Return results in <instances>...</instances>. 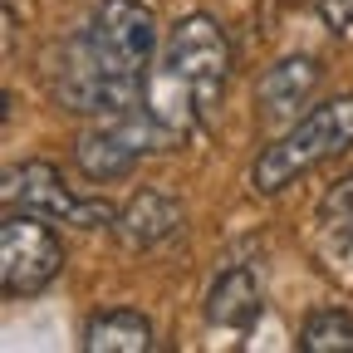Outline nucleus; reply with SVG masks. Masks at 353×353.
<instances>
[{
	"label": "nucleus",
	"mask_w": 353,
	"mask_h": 353,
	"mask_svg": "<svg viewBox=\"0 0 353 353\" xmlns=\"http://www.w3.org/2000/svg\"><path fill=\"white\" fill-rule=\"evenodd\" d=\"M83 353H148L152 348V324L138 309H99L83 324Z\"/></svg>",
	"instance_id": "obj_10"
},
{
	"label": "nucleus",
	"mask_w": 353,
	"mask_h": 353,
	"mask_svg": "<svg viewBox=\"0 0 353 353\" xmlns=\"http://www.w3.org/2000/svg\"><path fill=\"white\" fill-rule=\"evenodd\" d=\"M162 148H176L167 123L148 103H132L123 113H103L74 143V157H79L83 176H94V182H118V176H128L143 157H152Z\"/></svg>",
	"instance_id": "obj_4"
},
{
	"label": "nucleus",
	"mask_w": 353,
	"mask_h": 353,
	"mask_svg": "<svg viewBox=\"0 0 353 353\" xmlns=\"http://www.w3.org/2000/svg\"><path fill=\"white\" fill-rule=\"evenodd\" d=\"M231 79V39L206 10H192L172 25L162 64L148 74L143 103L167 123V132L182 148L192 132L211 128Z\"/></svg>",
	"instance_id": "obj_2"
},
{
	"label": "nucleus",
	"mask_w": 353,
	"mask_h": 353,
	"mask_svg": "<svg viewBox=\"0 0 353 353\" xmlns=\"http://www.w3.org/2000/svg\"><path fill=\"white\" fill-rule=\"evenodd\" d=\"M157 54V15L143 0H99L88 25L64 44L50 69V88L69 113H123L143 103Z\"/></svg>",
	"instance_id": "obj_1"
},
{
	"label": "nucleus",
	"mask_w": 353,
	"mask_h": 353,
	"mask_svg": "<svg viewBox=\"0 0 353 353\" xmlns=\"http://www.w3.org/2000/svg\"><path fill=\"white\" fill-rule=\"evenodd\" d=\"M64 270V241L44 216L30 211H6L0 221V290L10 299L39 294Z\"/></svg>",
	"instance_id": "obj_6"
},
{
	"label": "nucleus",
	"mask_w": 353,
	"mask_h": 353,
	"mask_svg": "<svg viewBox=\"0 0 353 353\" xmlns=\"http://www.w3.org/2000/svg\"><path fill=\"white\" fill-rule=\"evenodd\" d=\"M304 353H353V314L343 309H314L299 329Z\"/></svg>",
	"instance_id": "obj_11"
},
{
	"label": "nucleus",
	"mask_w": 353,
	"mask_h": 353,
	"mask_svg": "<svg viewBox=\"0 0 353 353\" xmlns=\"http://www.w3.org/2000/svg\"><path fill=\"white\" fill-rule=\"evenodd\" d=\"M319 79H324V69H319V59H309V54H290V59L270 64V69H265V79H260V88H255L260 118H270V123L299 118V108L314 99Z\"/></svg>",
	"instance_id": "obj_8"
},
{
	"label": "nucleus",
	"mask_w": 353,
	"mask_h": 353,
	"mask_svg": "<svg viewBox=\"0 0 353 353\" xmlns=\"http://www.w3.org/2000/svg\"><path fill=\"white\" fill-rule=\"evenodd\" d=\"M260 309H265V294H260V280L250 265H226L211 290H206V319L216 329H250L260 319Z\"/></svg>",
	"instance_id": "obj_9"
},
{
	"label": "nucleus",
	"mask_w": 353,
	"mask_h": 353,
	"mask_svg": "<svg viewBox=\"0 0 353 353\" xmlns=\"http://www.w3.org/2000/svg\"><path fill=\"white\" fill-rule=\"evenodd\" d=\"M319 10L334 30H353V0H319Z\"/></svg>",
	"instance_id": "obj_13"
},
{
	"label": "nucleus",
	"mask_w": 353,
	"mask_h": 353,
	"mask_svg": "<svg viewBox=\"0 0 353 353\" xmlns=\"http://www.w3.org/2000/svg\"><path fill=\"white\" fill-rule=\"evenodd\" d=\"M182 221H187V211H182V201H172L167 192H138L123 211H118V221H113V236H118V245L123 250H157V245H167L176 231H182Z\"/></svg>",
	"instance_id": "obj_7"
},
{
	"label": "nucleus",
	"mask_w": 353,
	"mask_h": 353,
	"mask_svg": "<svg viewBox=\"0 0 353 353\" xmlns=\"http://www.w3.org/2000/svg\"><path fill=\"white\" fill-rule=\"evenodd\" d=\"M0 201L6 211H30V216H44V221H64V226H79V231H94V226H113L118 211L108 201H83L64 187V172L54 162H20L6 172L0 182Z\"/></svg>",
	"instance_id": "obj_5"
},
{
	"label": "nucleus",
	"mask_w": 353,
	"mask_h": 353,
	"mask_svg": "<svg viewBox=\"0 0 353 353\" xmlns=\"http://www.w3.org/2000/svg\"><path fill=\"white\" fill-rule=\"evenodd\" d=\"M353 148V94L324 99L304 118H294L275 143H265L260 157L250 162V187L260 196H275L319 162H334L339 152Z\"/></svg>",
	"instance_id": "obj_3"
},
{
	"label": "nucleus",
	"mask_w": 353,
	"mask_h": 353,
	"mask_svg": "<svg viewBox=\"0 0 353 353\" xmlns=\"http://www.w3.org/2000/svg\"><path fill=\"white\" fill-rule=\"evenodd\" d=\"M314 221H319V236H324V241H334V245H353V172L339 176V182L319 196Z\"/></svg>",
	"instance_id": "obj_12"
}]
</instances>
